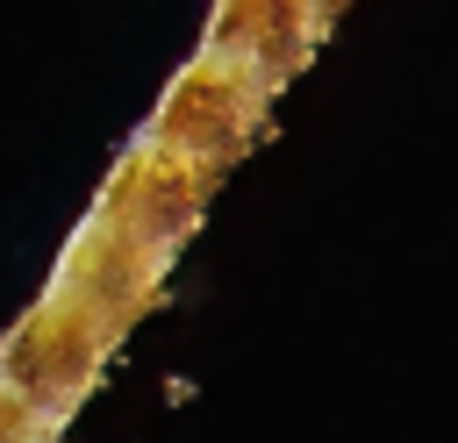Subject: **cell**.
<instances>
[{
  "mask_svg": "<svg viewBox=\"0 0 458 443\" xmlns=\"http://www.w3.org/2000/svg\"><path fill=\"white\" fill-rule=\"evenodd\" d=\"M193 393H200V386H193V379H165V400H172V407H186V400H193Z\"/></svg>",
  "mask_w": 458,
  "mask_h": 443,
  "instance_id": "cell-1",
  "label": "cell"
}]
</instances>
